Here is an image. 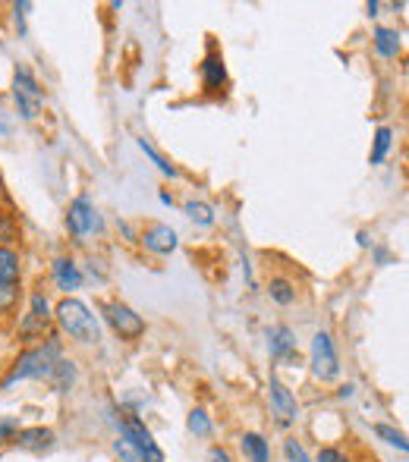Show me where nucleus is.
Returning <instances> with one entry per match:
<instances>
[{
  "instance_id": "obj_1",
  "label": "nucleus",
  "mask_w": 409,
  "mask_h": 462,
  "mask_svg": "<svg viewBox=\"0 0 409 462\" xmlns=\"http://www.w3.org/2000/svg\"><path fill=\"white\" fill-rule=\"evenodd\" d=\"M54 318L60 324V331L67 333L73 343L79 346H98L101 343V321L82 299H60L54 308Z\"/></svg>"
},
{
  "instance_id": "obj_2",
  "label": "nucleus",
  "mask_w": 409,
  "mask_h": 462,
  "mask_svg": "<svg viewBox=\"0 0 409 462\" xmlns=\"http://www.w3.org/2000/svg\"><path fill=\"white\" fill-rule=\"evenodd\" d=\"M60 343L57 340H48L44 346H35V349H25L23 356L16 358V365H13V371L4 377V384H0V390L13 387V384L19 381H41V377H50L54 375V365L60 362Z\"/></svg>"
},
{
  "instance_id": "obj_3",
  "label": "nucleus",
  "mask_w": 409,
  "mask_h": 462,
  "mask_svg": "<svg viewBox=\"0 0 409 462\" xmlns=\"http://www.w3.org/2000/svg\"><path fill=\"white\" fill-rule=\"evenodd\" d=\"M23 296V258L16 249L0 246V318L13 314Z\"/></svg>"
},
{
  "instance_id": "obj_4",
  "label": "nucleus",
  "mask_w": 409,
  "mask_h": 462,
  "mask_svg": "<svg viewBox=\"0 0 409 462\" xmlns=\"http://www.w3.org/2000/svg\"><path fill=\"white\" fill-rule=\"evenodd\" d=\"M117 431H120V440H123V444L130 447L132 453H136V459H139V462H164L161 447L155 444V438H151V431L142 425V421L136 419V415L120 412V419H117Z\"/></svg>"
},
{
  "instance_id": "obj_5",
  "label": "nucleus",
  "mask_w": 409,
  "mask_h": 462,
  "mask_svg": "<svg viewBox=\"0 0 409 462\" xmlns=\"http://www.w3.org/2000/svg\"><path fill=\"white\" fill-rule=\"evenodd\" d=\"M98 312L105 314L107 327H111L120 340H130V343H132V340H139L145 333L142 314H139L132 305L120 303V299H105V303L98 305Z\"/></svg>"
},
{
  "instance_id": "obj_6",
  "label": "nucleus",
  "mask_w": 409,
  "mask_h": 462,
  "mask_svg": "<svg viewBox=\"0 0 409 462\" xmlns=\"http://www.w3.org/2000/svg\"><path fill=\"white\" fill-rule=\"evenodd\" d=\"M309 365H312V375L322 384H331L341 377V356H337L334 337H331L328 331H318L315 337H312Z\"/></svg>"
},
{
  "instance_id": "obj_7",
  "label": "nucleus",
  "mask_w": 409,
  "mask_h": 462,
  "mask_svg": "<svg viewBox=\"0 0 409 462\" xmlns=\"http://www.w3.org/2000/svg\"><path fill=\"white\" fill-rule=\"evenodd\" d=\"M13 101L19 107V117L23 120H38L44 107V92L38 86V79L25 67H16L13 73Z\"/></svg>"
},
{
  "instance_id": "obj_8",
  "label": "nucleus",
  "mask_w": 409,
  "mask_h": 462,
  "mask_svg": "<svg viewBox=\"0 0 409 462\" xmlns=\"http://www.w3.org/2000/svg\"><path fill=\"white\" fill-rule=\"evenodd\" d=\"M67 230L69 236H76V240H86V236L98 233L101 230V214L98 208H95V202L88 195H76L73 202H69L67 208Z\"/></svg>"
},
{
  "instance_id": "obj_9",
  "label": "nucleus",
  "mask_w": 409,
  "mask_h": 462,
  "mask_svg": "<svg viewBox=\"0 0 409 462\" xmlns=\"http://www.w3.org/2000/svg\"><path fill=\"white\" fill-rule=\"evenodd\" d=\"M48 331H50V303L44 293H32L29 314H23V321H19V337H23L25 343H35V340H41Z\"/></svg>"
},
{
  "instance_id": "obj_10",
  "label": "nucleus",
  "mask_w": 409,
  "mask_h": 462,
  "mask_svg": "<svg viewBox=\"0 0 409 462\" xmlns=\"http://www.w3.org/2000/svg\"><path fill=\"white\" fill-rule=\"evenodd\" d=\"M268 396H271V409H274V415H277V421L280 425H296V419H299V403H296V396H293V390L286 387L280 377H271L268 381Z\"/></svg>"
},
{
  "instance_id": "obj_11",
  "label": "nucleus",
  "mask_w": 409,
  "mask_h": 462,
  "mask_svg": "<svg viewBox=\"0 0 409 462\" xmlns=\"http://www.w3.org/2000/svg\"><path fill=\"white\" fill-rule=\"evenodd\" d=\"M139 242H142L151 255H170L180 246V236H177V230L170 227V223H145Z\"/></svg>"
},
{
  "instance_id": "obj_12",
  "label": "nucleus",
  "mask_w": 409,
  "mask_h": 462,
  "mask_svg": "<svg viewBox=\"0 0 409 462\" xmlns=\"http://www.w3.org/2000/svg\"><path fill=\"white\" fill-rule=\"evenodd\" d=\"M265 337H268V352H271V358H277V362H293V358H296V333L286 324L268 327Z\"/></svg>"
},
{
  "instance_id": "obj_13",
  "label": "nucleus",
  "mask_w": 409,
  "mask_h": 462,
  "mask_svg": "<svg viewBox=\"0 0 409 462\" xmlns=\"http://www.w3.org/2000/svg\"><path fill=\"white\" fill-rule=\"evenodd\" d=\"M199 76H202V86L208 95H221L223 88H227V67H223V57L217 54V50H211L208 57L202 60L199 67Z\"/></svg>"
},
{
  "instance_id": "obj_14",
  "label": "nucleus",
  "mask_w": 409,
  "mask_h": 462,
  "mask_svg": "<svg viewBox=\"0 0 409 462\" xmlns=\"http://www.w3.org/2000/svg\"><path fill=\"white\" fill-rule=\"evenodd\" d=\"M50 277H54L57 290H63V293H73L82 286V271H79V265H76V258H69V255H57V258L50 261Z\"/></svg>"
},
{
  "instance_id": "obj_15",
  "label": "nucleus",
  "mask_w": 409,
  "mask_h": 462,
  "mask_svg": "<svg viewBox=\"0 0 409 462\" xmlns=\"http://www.w3.org/2000/svg\"><path fill=\"white\" fill-rule=\"evenodd\" d=\"M240 450L246 462H271V444H268L265 434H259V431H242Z\"/></svg>"
},
{
  "instance_id": "obj_16",
  "label": "nucleus",
  "mask_w": 409,
  "mask_h": 462,
  "mask_svg": "<svg viewBox=\"0 0 409 462\" xmlns=\"http://www.w3.org/2000/svg\"><path fill=\"white\" fill-rule=\"evenodd\" d=\"M54 440H57V434L50 431V428H19L13 444H19L23 450L41 453V450H48V447H54Z\"/></svg>"
},
{
  "instance_id": "obj_17",
  "label": "nucleus",
  "mask_w": 409,
  "mask_h": 462,
  "mask_svg": "<svg viewBox=\"0 0 409 462\" xmlns=\"http://www.w3.org/2000/svg\"><path fill=\"white\" fill-rule=\"evenodd\" d=\"M372 44H375V50H378V57H385V60H394V57H400V50H404L400 32L387 29V25H378V29H375Z\"/></svg>"
},
{
  "instance_id": "obj_18",
  "label": "nucleus",
  "mask_w": 409,
  "mask_h": 462,
  "mask_svg": "<svg viewBox=\"0 0 409 462\" xmlns=\"http://www.w3.org/2000/svg\"><path fill=\"white\" fill-rule=\"evenodd\" d=\"M136 145H139V151H142L145 158H149L151 164H155L158 170L164 173V177H170V179H177V177H180V167H177V164H174V160H170V158H164V154L158 151L155 145L149 142V139H136Z\"/></svg>"
},
{
  "instance_id": "obj_19",
  "label": "nucleus",
  "mask_w": 409,
  "mask_h": 462,
  "mask_svg": "<svg viewBox=\"0 0 409 462\" xmlns=\"http://www.w3.org/2000/svg\"><path fill=\"white\" fill-rule=\"evenodd\" d=\"M394 149V130L391 126H378V132H375L372 139V154H368V160H372V167H381L387 158V151Z\"/></svg>"
},
{
  "instance_id": "obj_20",
  "label": "nucleus",
  "mask_w": 409,
  "mask_h": 462,
  "mask_svg": "<svg viewBox=\"0 0 409 462\" xmlns=\"http://www.w3.org/2000/svg\"><path fill=\"white\" fill-rule=\"evenodd\" d=\"M50 381H54L57 394H67V390L76 384V365L67 362V358H60V362L54 365V375H50Z\"/></svg>"
},
{
  "instance_id": "obj_21",
  "label": "nucleus",
  "mask_w": 409,
  "mask_h": 462,
  "mask_svg": "<svg viewBox=\"0 0 409 462\" xmlns=\"http://www.w3.org/2000/svg\"><path fill=\"white\" fill-rule=\"evenodd\" d=\"M268 293H271V299L277 305H293V303H296V286H293L286 277H271Z\"/></svg>"
},
{
  "instance_id": "obj_22",
  "label": "nucleus",
  "mask_w": 409,
  "mask_h": 462,
  "mask_svg": "<svg viewBox=\"0 0 409 462\" xmlns=\"http://www.w3.org/2000/svg\"><path fill=\"white\" fill-rule=\"evenodd\" d=\"M183 211H186V217L195 223V227H214V208L204 202H186L183 204Z\"/></svg>"
},
{
  "instance_id": "obj_23",
  "label": "nucleus",
  "mask_w": 409,
  "mask_h": 462,
  "mask_svg": "<svg viewBox=\"0 0 409 462\" xmlns=\"http://www.w3.org/2000/svg\"><path fill=\"white\" fill-rule=\"evenodd\" d=\"M186 428L195 434V438H208V434H211V428H214V425H211V415L204 412V409L199 406V409H193V412H189Z\"/></svg>"
},
{
  "instance_id": "obj_24",
  "label": "nucleus",
  "mask_w": 409,
  "mask_h": 462,
  "mask_svg": "<svg viewBox=\"0 0 409 462\" xmlns=\"http://www.w3.org/2000/svg\"><path fill=\"white\" fill-rule=\"evenodd\" d=\"M375 434H378V438L385 440L387 447H397L400 453H406V450H409L406 434H404V431H397L394 425H375Z\"/></svg>"
},
{
  "instance_id": "obj_25",
  "label": "nucleus",
  "mask_w": 409,
  "mask_h": 462,
  "mask_svg": "<svg viewBox=\"0 0 409 462\" xmlns=\"http://www.w3.org/2000/svg\"><path fill=\"white\" fill-rule=\"evenodd\" d=\"M284 453H286V459H290V462H315V459L309 457V453H305V447L299 444L296 438H286L284 440Z\"/></svg>"
},
{
  "instance_id": "obj_26",
  "label": "nucleus",
  "mask_w": 409,
  "mask_h": 462,
  "mask_svg": "<svg viewBox=\"0 0 409 462\" xmlns=\"http://www.w3.org/2000/svg\"><path fill=\"white\" fill-rule=\"evenodd\" d=\"M315 462H350V457L343 450H337V447H322Z\"/></svg>"
},
{
  "instance_id": "obj_27",
  "label": "nucleus",
  "mask_w": 409,
  "mask_h": 462,
  "mask_svg": "<svg viewBox=\"0 0 409 462\" xmlns=\"http://www.w3.org/2000/svg\"><path fill=\"white\" fill-rule=\"evenodd\" d=\"M10 240H16V223H13L10 214L0 211V242H10Z\"/></svg>"
},
{
  "instance_id": "obj_28",
  "label": "nucleus",
  "mask_w": 409,
  "mask_h": 462,
  "mask_svg": "<svg viewBox=\"0 0 409 462\" xmlns=\"http://www.w3.org/2000/svg\"><path fill=\"white\" fill-rule=\"evenodd\" d=\"M19 434V421L16 419H0V444H6V440H16Z\"/></svg>"
},
{
  "instance_id": "obj_29",
  "label": "nucleus",
  "mask_w": 409,
  "mask_h": 462,
  "mask_svg": "<svg viewBox=\"0 0 409 462\" xmlns=\"http://www.w3.org/2000/svg\"><path fill=\"white\" fill-rule=\"evenodd\" d=\"M208 462H233V457H230L223 447H211V450H208Z\"/></svg>"
},
{
  "instance_id": "obj_30",
  "label": "nucleus",
  "mask_w": 409,
  "mask_h": 462,
  "mask_svg": "<svg viewBox=\"0 0 409 462\" xmlns=\"http://www.w3.org/2000/svg\"><path fill=\"white\" fill-rule=\"evenodd\" d=\"M353 384H343V387H341V396H343V400H347V396H353Z\"/></svg>"
},
{
  "instance_id": "obj_31",
  "label": "nucleus",
  "mask_w": 409,
  "mask_h": 462,
  "mask_svg": "<svg viewBox=\"0 0 409 462\" xmlns=\"http://www.w3.org/2000/svg\"><path fill=\"white\" fill-rule=\"evenodd\" d=\"M359 246H372V240H368V230H359Z\"/></svg>"
},
{
  "instance_id": "obj_32",
  "label": "nucleus",
  "mask_w": 409,
  "mask_h": 462,
  "mask_svg": "<svg viewBox=\"0 0 409 462\" xmlns=\"http://www.w3.org/2000/svg\"><path fill=\"white\" fill-rule=\"evenodd\" d=\"M366 10H368V16H378L381 4H366Z\"/></svg>"
}]
</instances>
